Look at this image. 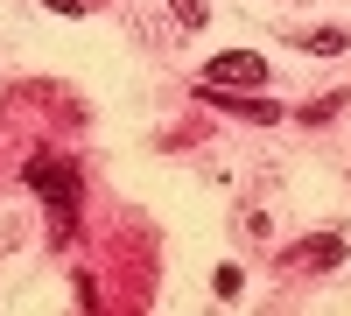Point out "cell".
<instances>
[{
	"label": "cell",
	"mask_w": 351,
	"mask_h": 316,
	"mask_svg": "<svg viewBox=\"0 0 351 316\" xmlns=\"http://www.w3.org/2000/svg\"><path fill=\"white\" fill-rule=\"evenodd\" d=\"M21 183L43 197V204L56 211V239L71 232V218H77V204H84V183H77V162H64V155H28V169H21Z\"/></svg>",
	"instance_id": "6da1fadb"
},
{
	"label": "cell",
	"mask_w": 351,
	"mask_h": 316,
	"mask_svg": "<svg viewBox=\"0 0 351 316\" xmlns=\"http://www.w3.org/2000/svg\"><path fill=\"white\" fill-rule=\"evenodd\" d=\"M204 84H267V56H253V49H218L211 64H204Z\"/></svg>",
	"instance_id": "7a4b0ae2"
},
{
	"label": "cell",
	"mask_w": 351,
	"mask_h": 316,
	"mask_svg": "<svg viewBox=\"0 0 351 316\" xmlns=\"http://www.w3.org/2000/svg\"><path fill=\"white\" fill-rule=\"evenodd\" d=\"M337 260H344V232H316V239H295V246H288V267H295V274L337 267Z\"/></svg>",
	"instance_id": "3957f363"
},
{
	"label": "cell",
	"mask_w": 351,
	"mask_h": 316,
	"mask_svg": "<svg viewBox=\"0 0 351 316\" xmlns=\"http://www.w3.org/2000/svg\"><path fill=\"white\" fill-rule=\"evenodd\" d=\"M204 99L225 106V112H239V120H260V127H274V120H281V106H274V99H239V92H225V84H204Z\"/></svg>",
	"instance_id": "277c9868"
},
{
	"label": "cell",
	"mask_w": 351,
	"mask_h": 316,
	"mask_svg": "<svg viewBox=\"0 0 351 316\" xmlns=\"http://www.w3.org/2000/svg\"><path fill=\"white\" fill-rule=\"evenodd\" d=\"M295 42H302L309 56H337V49H344V28H309V36H295Z\"/></svg>",
	"instance_id": "5b68a950"
},
{
	"label": "cell",
	"mask_w": 351,
	"mask_h": 316,
	"mask_svg": "<svg viewBox=\"0 0 351 316\" xmlns=\"http://www.w3.org/2000/svg\"><path fill=\"white\" fill-rule=\"evenodd\" d=\"M169 14L183 21V28H204V14H211V8H204V0H169Z\"/></svg>",
	"instance_id": "8992f818"
},
{
	"label": "cell",
	"mask_w": 351,
	"mask_h": 316,
	"mask_svg": "<svg viewBox=\"0 0 351 316\" xmlns=\"http://www.w3.org/2000/svg\"><path fill=\"white\" fill-rule=\"evenodd\" d=\"M239 289H246V274H239V267H218V295L232 302V295H239Z\"/></svg>",
	"instance_id": "52a82bcc"
},
{
	"label": "cell",
	"mask_w": 351,
	"mask_h": 316,
	"mask_svg": "<svg viewBox=\"0 0 351 316\" xmlns=\"http://www.w3.org/2000/svg\"><path fill=\"white\" fill-rule=\"evenodd\" d=\"M49 14H84V0H43Z\"/></svg>",
	"instance_id": "ba28073f"
}]
</instances>
